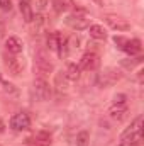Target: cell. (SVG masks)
Here are the masks:
<instances>
[{
  "instance_id": "ba28073f",
  "label": "cell",
  "mask_w": 144,
  "mask_h": 146,
  "mask_svg": "<svg viewBox=\"0 0 144 146\" xmlns=\"http://www.w3.org/2000/svg\"><path fill=\"white\" fill-rule=\"evenodd\" d=\"M66 26H70L75 31H81V29H87L88 27V19L81 17V15H76V14H71L66 17Z\"/></svg>"
},
{
  "instance_id": "7a4b0ae2",
  "label": "cell",
  "mask_w": 144,
  "mask_h": 146,
  "mask_svg": "<svg viewBox=\"0 0 144 146\" xmlns=\"http://www.w3.org/2000/svg\"><path fill=\"white\" fill-rule=\"evenodd\" d=\"M34 70L41 76H46V75H49L53 72V63L49 61L46 51H37L36 53V56H34Z\"/></svg>"
},
{
  "instance_id": "7c38bea8",
  "label": "cell",
  "mask_w": 144,
  "mask_h": 146,
  "mask_svg": "<svg viewBox=\"0 0 144 146\" xmlns=\"http://www.w3.org/2000/svg\"><path fill=\"white\" fill-rule=\"evenodd\" d=\"M5 65L12 75H20V72L24 70V61H20L14 56H5Z\"/></svg>"
},
{
  "instance_id": "3957f363",
  "label": "cell",
  "mask_w": 144,
  "mask_h": 146,
  "mask_svg": "<svg viewBox=\"0 0 144 146\" xmlns=\"http://www.w3.org/2000/svg\"><path fill=\"white\" fill-rule=\"evenodd\" d=\"M120 78H122V75H120L119 70H115V68H105L104 72L98 75V85L100 87H110V85H115Z\"/></svg>"
},
{
  "instance_id": "cb8c5ba5",
  "label": "cell",
  "mask_w": 144,
  "mask_h": 146,
  "mask_svg": "<svg viewBox=\"0 0 144 146\" xmlns=\"http://www.w3.org/2000/svg\"><path fill=\"white\" fill-rule=\"evenodd\" d=\"M93 2H97L98 5H102V0H93Z\"/></svg>"
},
{
  "instance_id": "5b68a950",
  "label": "cell",
  "mask_w": 144,
  "mask_h": 146,
  "mask_svg": "<svg viewBox=\"0 0 144 146\" xmlns=\"http://www.w3.org/2000/svg\"><path fill=\"white\" fill-rule=\"evenodd\" d=\"M100 65V58L97 53H85L80 60V70H85V72H93L97 70Z\"/></svg>"
},
{
  "instance_id": "9c48e42d",
  "label": "cell",
  "mask_w": 144,
  "mask_h": 146,
  "mask_svg": "<svg viewBox=\"0 0 144 146\" xmlns=\"http://www.w3.org/2000/svg\"><path fill=\"white\" fill-rule=\"evenodd\" d=\"M5 49H7L9 53H12V54H19V53H22V49H24V42H22L17 36H10V37L5 39Z\"/></svg>"
},
{
  "instance_id": "ffe728a7",
  "label": "cell",
  "mask_w": 144,
  "mask_h": 146,
  "mask_svg": "<svg viewBox=\"0 0 144 146\" xmlns=\"http://www.w3.org/2000/svg\"><path fill=\"white\" fill-rule=\"evenodd\" d=\"M54 9H56V12H61V10H65V9H66V5H65V0H54Z\"/></svg>"
},
{
  "instance_id": "603a6c76",
  "label": "cell",
  "mask_w": 144,
  "mask_h": 146,
  "mask_svg": "<svg viewBox=\"0 0 144 146\" xmlns=\"http://www.w3.org/2000/svg\"><path fill=\"white\" fill-rule=\"evenodd\" d=\"M3 127H5V126H3V121L0 119V133H3Z\"/></svg>"
},
{
  "instance_id": "8fae6325",
  "label": "cell",
  "mask_w": 144,
  "mask_h": 146,
  "mask_svg": "<svg viewBox=\"0 0 144 146\" xmlns=\"http://www.w3.org/2000/svg\"><path fill=\"white\" fill-rule=\"evenodd\" d=\"M122 51H126L131 56H136V54H139L143 51V44H141L139 39H127L126 44H124V48H122Z\"/></svg>"
},
{
  "instance_id": "277c9868",
  "label": "cell",
  "mask_w": 144,
  "mask_h": 146,
  "mask_svg": "<svg viewBox=\"0 0 144 146\" xmlns=\"http://www.w3.org/2000/svg\"><path fill=\"white\" fill-rule=\"evenodd\" d=\"M32 92H34V97L39 102H44V100H48L51 97V87H49V83L44 78H37L36 82H34Z\"/></svg>"
},
{
  "instance_id": "d6986e66",
  "label": "cell",
  "mask_w": 144,
  "mask_h": 146,
  "mask_svg": "<svg viewBox=\"0 0 144 146\" xmlns=\"http://www.w3.org/2000/svg\"><path fill=\"white\" fill-rule=\"evenodd\" d=\"M0 82H2V85H3V88H5L7 92H12V94H15V92H17V88H15L12 83H7V82L2 78V76H0Z\"/></svg>"
},
{
  "instance_id": "5bb4252c",
  "label": "cell",
  "mask_w": 144,
  "mask_h": 146,
  "mask_svg": "<svg viewBox=\"0 0 144 146\" xmlns=\"http://www.w3.org/2000/svg\"><path fill=\"white\" fill-rule=\"evenodd\" d=\"M88 33H90V36L93 37V39H98V41L107 39V33H105V29H104L102 26H98V24L90 26V27H88Z\"/></svg>"
},
{
  "instance_id": "7402d4cb",
  "label": "cell",
  "mask_w": 144,
  "mask_h": 146,
  "mask_svg": "<svg viewBox=\"0 0 144 146\" xmlns=\"http://www.w3.org/2000/svg\"><path fill=\"white\" fill-rule=\"evenodd\" d=\"M114 104H126V95H115Z\"/></svg>"
},
{
  "instance_id": "44dd1931",
  "label": "cell",
  "mask_w": 144,
  "mask_h": 146,
  "mask_svg": "<svg viewBox=\"0 0 144 146\" xmlns=\"http://www.w3.org/2000/svg\"><path fill=\"white\" fill-rule=\"evenodd\" d=\"M0 9H2V10H10V9H12L10 0H0Z\"/></svg>"
},
{
  "instance_id": "8992f818",
  "label": "cell",
  "mask_w": 144,
  "mask_h": 146,
  "mask_svg": "<svg viewBox=\"0 0 144 146\" xmlns=\"http://www.w3.org/2000/svg\"><path fill=\"white\" fill-rule=\"evenodd\" d=\"M10 127L14 131H26L31 127V119L26 112H17L10 117Z\"/></svg>"
},
{
  "instance_id": "6da1fadb",
  "label": "cell",
  "mask_w": 144,
  "mask_h": 146,
  "mask_svg": "<svg viewBox=\"0 0 144 146\" xmlns=\"http://www.w3.org/2000/svg\"><path fill=\"white\" fill-rule=\"evenodd\" d=\"M143 145V117H137L129 129L120 136V146H141Z\"/></svg>"
},
{
  "instance_id": "9a60e30c",
  "label": "cell",
  "mask_w": 144,
  "mask_h": 146,
  "mask_svg": "<svg viewBox=\"0 0 144 146\" xmlns=\"http://www.w3.org/2000/svg\"><path fill=\"white\" fill-rule=\"evenodd\" d=\"M61 39H63V36H61L59 33H51V34L48 36V46H49V49H51V51H58Z\"/></svg>"
},
{
  "instance_id": "e0dca14e",
  "label": "cell",
  "mask_w": 144,
  "mask_h": 146,
  "mask_svg": "<svg viewBox=\"0 0 144 146\" xmlns=\"http://www.w3.org/2000/svg\"><path fill=\"white\" fill-rule=\"evenodd\" d=\"M32 139H34V143L39 145V146H49V145H51V136H49L48 133H44V131L36 133Z\"/></svg>"
},
{
  "instance_id": "4fadbf2b",
  "label": "cell",
  "mask_w": 144,
  "mask_h": 146,
  "mask_svg": "<svg viewBox=\"0 0 144 146\" xmlns=\"http://www.w3.org/2000/svg\"><path fill=\"white\" fill-rule=\"evenodd\" d=\"M19 9H20L22 19H24L26 22H32V19H34V12H32V7H31V2H29V0H20Z\"/></svg>"
},
{
  "instance_id": "52a82bcc",
  "label": "cell",
  "mask_w": 144,
  "mask_h": 146,
  "mask_svg": "<svg viewBox=\"0 0 144 146\" xmlns=\"http://www.w3.org/2000/svg\"><path fill=\"white\" fill-rule=\"evenodd\" d=\"M105 22H107L112 29H115V31H129L131 29V24L126 19H122L119 15H114V14L105 15Z\"/></svg>"
},
{
  "instance_id": "30bf717a",
  "label": "cell",
  "mask_w": 144,
  "mask_h": 146,
  "mask_svg": "<svg viewBox=\"0 0 144 146\" xmlns=\"http://www.w3.org/2000/svg\"><path fill=\"white\" fill-rule=\"evenodd\" d=\"M108 115L114 119V121H124L127 117V106L126 104H114L110 110H108Z\"/></svg>"
},
{
  "instance_id": "ac0fdd59",
  "label": "cell",
  "mask_w": 144,
  "mask_h": 146,
  "mask_svg": "<svg viewBox=\"0 0 144 146\" xmlns=\"http://www.w3.org/2000/svg\"><path fill=\"white\" fill-rule=\"evenodd\" d=\"M88 141H90V134L87 131H81L76 136V146H88Z\"/></svg>"
},
{
  "instance_id": "2e32d148",
  "label": "cell",
  "mask_w": 144,
  "mask_h": 146,
  "mask_svg": "<svg viewBox=\"0 0 144 146\" xmlns=\"http://www.w3.org/2000/svg\"><path fill=\"white\" fill-rule=\"evenodd\" d=\"M80 72H81V70H80V66H78V65L70 63V65H68V68H66V72H65V76H66L68 80H73V82H75V80H78V78H80Z\"/></svg>"
}]
</instances>
